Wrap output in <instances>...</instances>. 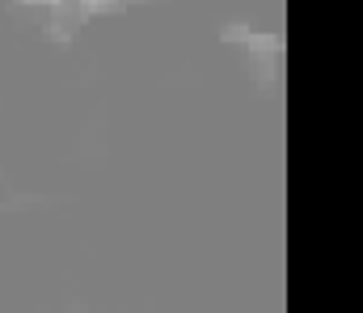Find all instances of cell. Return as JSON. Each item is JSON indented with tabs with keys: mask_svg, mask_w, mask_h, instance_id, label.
Returning a JSON list of instances; mask_svg holds the SVG:
<instances>
[{
	"mask_svg": "<svg viewBox=\"0 0 363 313\" xmlns=\"http://www.w3.org/2000/svg\"><path fill=\"white\" fill-rule=\"evenodd\" d=\"M224 38H245V47H254L250 51V60H254V77L262 81V85H271V77H274V60H279V38L274 34H250V30H241V26H228L224 30Z\"/></svg>",
	"mask_w": 363,
	"mask_h": 313,
	"instance_id": "cell-1",
	"label": "cell"
}]
</instances>
